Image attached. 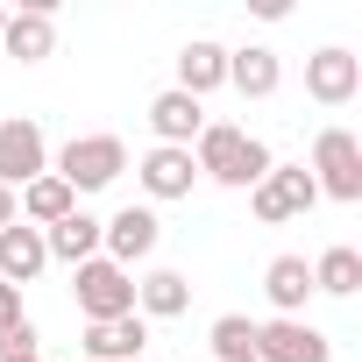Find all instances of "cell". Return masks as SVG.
Masks as SVG:
<instances>
[{
    "label": "cell",
    "instance_id": "6",
    "mask_svg": "<svg viewBox=\"0 0 362 362\" xmlns=\"http://www.w3.org/2000/svg\"><path fill=\"white\" fill-rule=\"evenodd\" d=\"M43 170H50V142H43V121H29V114L0 121V185H8V192H22L29 177H43Z\"/></svg>",
    "mask_w": 362,
    "mask_h": 362
},
{
    "label": "cell",
    "instance_id": "10",
    "mask_svg": "<svg viewBox=\"0 0 362 362\" xmlns=\"http://www.w3.org/2000/svg\"><path fill=\"white\" fill-rule=\"evenodd\" d=\"M149 128H156V142H163V149H192V142H199V128H206V107H199L192 93H177V86H170V93H156V100H149Z\"/></svg>",
    "mask_w": 362,
    "mask_h": 362
},
{
    "label": "cell",
    "instance_id": "15",
    "mask_svg": "<svg viewBox=\"0 0 362 362\" xmlns=\"http://www.w3.org/2000/svg\"><path fill=\"white\" fill-rule=\"evenodd\" d=\"M93 362H142V348H149V320L142 313H128V320H107V327H86V341H78Z\"/></svg>",
    "mask_w": 362,
    "mask_h": 362
},
{
    "label": "cell",
    "instance_id": "14",
    "mask_svg": "<svg viewBox=\"0 0 362 362\" xmlns=\"http://www.w3.org/2000/svg\"><path fill=\"white\" fill-rule=\"evenodd\" d=\"M15 214H22L29 228H57L64 214H78V192L64 185L57 170H43V177H29V185L15 192Z\"/></svg>",
    "mask_w": 362,
    "mask_h": 362
},
{
    "label": "cell",
    "instance_id": "27",
    "mask_svg": "<svg viewBox=\"0 0 362 362\" xmlns=\"http://www.w3.org/2000/svg\"><path fill=\"white\" fill-rule=\"evenodd\" d=\"M22 362H43V355H22Z\"/></svg>",
    "mask_w": 362,
    "mask_h": 362
},
{
    "label": "cell",
    "instance_id": "25",
    "mask_svg": "<svg viewBox=\"0 0 362 362\" xmlns=\"http://www.w3.org/2000/svg\"><path fill=\"white\" fill-rule=\"evenodd\" d=\"M15 221H22V214H15V192L0 185V228H15Z\"/></svg>",
    "mask_w": 362,
    "mask_h": 362
},
{
    "label": "cell",
    "instance_id": "9",
    "mask_svg": "<svg viewBox=\"0 0 362 362\" xmlns=\"http://www.w3.org/2000/svg\"><path fill=\"white\" fill-rule=\"evenodd\" d=\"M305 93H313L320 107H348V100L362 93V57L341 50V43L313 50V57H305Z\"/></svg>",
    "mask_w": 362,
    "mask_h": 362
},
{
    "label": "cell",
    "instance_id": "3",
    "mask_svg": "<svg viewBox=\"0 0 362 362\" xmlns=\"http://www.w3.org/2000/svg\"><path fill=\"white\" fill-rule=\"evenodd\" d=\"M121 170H128V142L121 135H71L57 149V177L71 192H107Z\"/></svg>",
    "mask_w": 362,
    "mask_h": 362
},
{
    "label": "cell",
    "instance_id": "23",
    "mask_svg": "<svg viewBox=\"0 0 362 362\" xmlns=\"http://www.w3.org/2000/svg\"><path fill=\"white\" fill-rule=\"evenodd\" d=\"M22 355H43L36 320H22V327H8V334H0V362H22Z\"/></svg>",
    "mask_w": 362,
    "mask_h": 362
},
{
    "label": "cell",
    "instance_id": "7",
    "mask_svg": "<svg viewBox=\"0 0 362 362\" xmlns=\"http://www.w3.org/2000/svg\"><path fill=\"white\" fill-rule=\"evenodd\" d=\"M156 242H163V221L149 206H121L114 221H100V256L121 263V270H135L142 256H156Z\"/></svg>",
    "mask_w": 362,
    "mask_h": 362
},
{
    "label": "cell",
    "instance_id": "4",
    "mask_svg": "<svg viewBox=\"0 0 362 362\" xmlns=\"http://www.w3.org/2000/svg\"><path fill=\"white\" fill-rule=\"evenodd\" d=\"M313 185H320V199H341V206L362 199V142L348 128H320V142H313Z\"/></svg>",
    "mask_w": 362,
    "mask_h": 362
},
{
    "label": "cell",
    "instance_id": "2",
    "mask_svg": "<svg viewBox=\"0 0 362 362\" xmlns=\"http://www.w3.org/2000/svg\"><path fill=\"white\" fill-rule=\"evenodd\" d=\"M71 298H78L86 327H107V320H128V313H135V277H128L121 263L93 256V263L71 270Z\"/></svg>",
    "mask_w": 362,
    "mask_h": 362
},
{
    "label": "cell",
    "instance_id": "21",
    "mask_svg": "<svg viewBox=\"0 0 362 362\" xmlns=\"http://www.w3.org/2000/svg\"><path fill=\"white\" fill-rule=\"evenodd\" d=\"M313 291H334V298H355V291H362V256H355L348 242L320 249V263H313Z\"/></svg>",
    "mask_w": 362,
    "mask_h": 362
},
{
    "label": "cell",
    "instance_id": "5",
    "mask_svg": "<svg viewBox=\"0 0 362 362\" xmlns=\"http://www.w3.org/2000/svg\"><path fill=\"white\" fill-rule=\"evenodd\" d=\"M249 206H256L263 228H277V221L313 214V206H320V185H313V170H305V163H270V170H263V185H249Z\"/></svg>",
    "mask_w": 362,
    "mask_h": 362
},
{
    "label": "cell",
    "instance_id": "24",
    "mask_svg": "<svg viewBox=\"0 0 362 362\" xmlns=\"http://www.w3.org/2000/svg\"><path fill=\"white\" fill-rule=\"evenodd\" d=\"M29 313H22V291L15 284H0V334H8V327H22Z\"/></svg>",
    "mask_w": 362,
    "mask_h": 362
},
{
    "label": "cell",
    "instance_id": "26",
    "mask_svg": "<svg viewBox=\"0 0 362 362\" xmlns=\"http://www.w3.org/2000/svg\"><path fill=\"white\" fill-rule=\"evenodd\" d=\"M0 29H8V8H0Z\"/></svg>",
    "mask_w": 362,
    "mask_h": 362
},
{
    "label": "cell",
    "instance_id": "20",
    "mask_svg": "<svg viewBox=\"0 0 362 362\" xmlns=\"http://www.w3.org/2000/svg\"><path fill=\"white\" fill-rule=\"evenodd\" d=\"M192 305V277L185 270H149L142 284H135V313L142 320H177Z\"/></svg>",
    "mask_w": 362,
    "mask_h": 362
},
{
    "label": "cell",
    "instance_id": "19",
    "mask_svg": "<svg viewBox=\"0 0 362 362\" xmlns=\"http://www.w3.org/2000/svg\"><path fill=\"white\" fill-rule=\"evenodd\" d=\"M43 249H50V263H71V270H78V263L100 256V221L78 206V214H64L57 228H43Z\"/></svg>",
    "mask_w": 362,
    "mask_h": 362
},
{
    "label": "cell",
    "instance_id": "11",
    "mask_svg": "<svg viewBox=\"0 0 362 362\" xmlns=\"http://www.w3.org/2000/svg\"><path fill=\"white\" fill-rule=\"evenodd\" d=\"M135 177H142V192L149 199H192V177H199V163H192V149H149L142 163H135Z\"/></svg>",
    "mask_w": 362,
    "mask_h": 362
},
{
    "label": "cell",
    "instance_id": "16",
    "mask_svg": "<svg viewBox=\"0 0 362 362\" xmlns=\"http://www.w3.org/2000/svg\"><path fill=\"white\" fill-rule=\"evenodd\" d=\"M228 86H235L242 100H270V93L284 86V64H277V50H263V43H249V50H228Z\"/></svg>",
    "mask_w": 362,
    "mask_h": 362
},
{
    "label": "cell",
    "instance_id": "17",
    "mask_svg": "<svg viewBox=\"0 0 362 362\" xmlns=\"http://www.w3.org/2000/svg\"><path fill=\"white\" fill-rule=\"evenodd\" d=\"M263 291L277 305V320H305V298H313V263L305 256H277L263 270Z\"/></svg>",
    "mask_w": 362,
    "mask_h": 362
},
{
    "label": "cell",
    "instance_id": "12",
    "mask_svg": "<svg viewBox=\"0 0 362 362\" xmlns=\"http://www.w3.org/2000/svg\"><path fill=\"white\" fill-rule=\"evenodd\" d=\"M43 263H50V249H43V228H29V221H15V228H0V284H36L43 277Z\"/></svg>",
    "mask_w": 362,
    "mask_h": 362
},
{
    "label": "cell",
    "instance_id": "1",
    "mask_svg": "<svg viewBox=\"0 0 362 362\" xmlns=\"http://www.w3.org/2000/svg\"><path fill=\"white\" fill-rule=\"evenodd\" d=\"M192 163H199V177H214V185L249 192V185H263V170H270L277 156H270V142L242 135L235 121H206L199 142H192Z\"/></svg>",
    "mask_w": 362,
    "mask_h": 362
},
{
    "label": "cell",
    "instance_id": "22",
    "mask_svg": "<svg viewBox=\"0 0 362 362\" xmlns=\"http://www.w3.org/2000/svg\"><path fill=\"white\" fill-rule=\"evenodd\" d=\"M206 341H214L221 362H256V320H242V313H221Z\"/></svg>",
    "mask_w": 362,
    "mask_h": 362
},
{
    "label": "cell",
    "instance_id": "13",
    "mask_svg": "<svg viewBox=\"0 0 362 362\" xmlns=\"http://www.w3.org/2000/svg\"><path fill=\"white\" fill-rule=\"evenodd\" d=\"M0 50H8V57H22V64H43V57L57 50V22H50V0H36V8L8 15V29H0Z\"/></svg>",
    "mask_w": 362,
    "mask_h": 362
},
{
    "label": "cell",
    "instance_id": "18",
    "mask_svg": "<svg viewBox=\"0 0 362 362\" xmlns=\"http://www.w3.org/2000/svg\"><path fill=\"white\" fill-rule=\"evenodd\" d=\"M214 86H228V50H221V43H206V36H192L185 50H177V93L206 100Z\"/></svg>",
    "mask_w": 362,
    "mask_h": 362
},
{
    "label": "cell",
    "instance_id": "8",
    "mask_svg": "<svg viewBox=\"0 0 362 362\" xmlns=\"http://www.w3.org/2000/svg\"><path fill=\"white\" fill-rule=\"evenodd\" d=\"M256 362H334V341L313 320H263L256 327Z\"/></svg>",
    "mask_w": 362,
    "mask_h": 362
}]
</instances>
